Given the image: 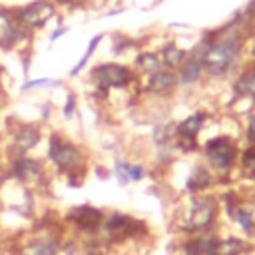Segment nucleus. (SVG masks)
Here are the masks:
<instances>
[{
    "mask_svg": "<svg viewBox=\"0 0 255 255\" xmlns=\"http://www.w3.org/2000/svg\"><path fill=\"white\" fill-rule=\"evenodd\" d=\"M14 18L32 34L44 30L56 16H58V4L54 0H30L26 4L10 6Z\"/></svg>",
    "mask_w": 255,
    "mask_h": 255,
    "instance_id": "nucleus-10",
    "label": "nucleus"
},
{
    "mask_svg": "<svg viewBox=\"0 0 255 255\" xmlns=\"http://www.w3.org/2000/svg\"><path fill=\"white\" fill-rule=\"evenodd\" d=\"M60 255H80V243L76 239H64Z\"/></svg>",
    "mask_w": 255,
    "mask_h": 255,
    "instance_id": "nucleus-31",
    "label": "nucleus"
},
{
    "mask_svg": "<svg viewBox=\"0 0 255 255\" xmlns=\"http://www.w3.org/2000/svg\"><path fill=\"white\" fill-rule=\"evenodd\" d=\"M34 34L26 30L12 14V8L0 6V50L4 52H16L26 50L30 46Z\"/></svg>",
    "mask_w": 255,
    "mask_h": 255,
    "instance_id": "nucleus-12",
    "label": "nucleus"
},
{
    "mask_svg": "<svg viewBox=\"0 0 255 255\" xmlns=\"http://www.w3.org/2000/svg\"><path fill=\"white\" fill-rule=\"evenodd\" d=\"M247 253H251V241L241 235L227 233V235H217L207 255H247Z\"/></svg>",
    "mask_w": 255,
    "mask_h": 255,
    "instance_id": "nucleus-17",
    "label": "nucleus"
},
{
    "mask_svg": "<svg viewBox=\"0 0 255 255\" xmlns=\"http://www.w3.org/2000/svg\"><path fill=\"white\" fill-rule=\"evenodd\" d=\"M217 231L209 233H197V235H185V239L179 245V255H207L213 241L217 239Z\"/></svg>",
    "mask_w": 255,
    "mask_h": 255,
    "instance_id": "nucleus-19",
    "label": "nucleus"
},
{
    "mask_svg": "<svg viewBox=\"0 0 255 255\" xmlns=\"http://www.w3.org/2000/svg\"><path fill=\"white\" fill-rule=\"evenodd\" d=\"M6 98V88H4V72H2V68H0V100H4Z\"/></svg>",
    "mask_w": 255,
    "mask_h": 255,
    "instance_id": "nucleus-36",
    "label": "nucleus"
},
{
    "mask_svg": "<svg viewBox=\"0 0 255 255\" xmlns=\"http://www.w3.org/2000/svg\"><path fill=\"white\" fill-rule=\"evenodd\" d=\"M241 153V141L239 135H233L229 131H221L217 135H209L203 141H199V155L201 161L217 175V185L227 183V177L237 169Z\"/></svg>",
    "mask_w": 255,
    "mask_h": 255,
    "instance_id": "nucleus-3",
    "label": "nucleus"
},
{
    "mask_svg": "<svg viewBox=\"0 0 255 255\" xmlns=\"http://www.w3.org/2000/svg\"><path fill=\"white\" fill-rule=\"evenodd\" d=\"M104 38H106V34H104V32H98V34H94V36L90 38V42H88V46H86L84 54L80 56V60L76 62V66L68 72V76H70V78H78V76L88 68L90 60H92V58H94V54L98 52V48H100V44L104 42Z\"/></svg>",
    "mask_w": 255,
    "mask_h": 255,
    "instance_id": "nucleus-22",
    "label": "nucleus"
},
{
    "mask_svg": "<svg viewBox=\"0 0 255 255\" xmlns=\"http://www.w3.org/2000/svg\"><path fill=\"white\" fill-rule=\"evenodd\" d=\"M52 114H54V108H52V104L50 102H46V104H42L40 106V124H50V120H52Z\"/></svg>",
    "mask_w": 255,
    "mask_h": 255,
    "instance_id": "nucleus-32",
    "label": "nucleus"
},
{
    "mask_svg": "<svg viewBox=\"0 0 255 255\" xmlns=\"http://www.w3.org/2000/svg\"><path fill=\"white\" fill-rule=\"evenodd\" d=\"M145 235H149L147 223L126 211H108L98 231L102 245H124L128 241H139Z\"/></svg>",
    "mask_w": 255,
    "mask_h": 255,
    "instance_id": "nucleus-5",
    "label": "nucleus"
},
{
    "mask_svg": "<svg viewBox=\"0 0 255 255\" xmlns=\"http://www.w3.org/2000/svg\"><path fill=\"white\" fill-rule=\"evenodd\" d=\"M120 12H124V6H122V8H114V10L106 12V16H116V14H120Z\"/></svg>",
    "mask_w": 255,
    "mask_h": 255,
    "instance_id": "nucleus-37",
    "label": "nucleus"
},
{
    "mask_svg": "<svg viewBox=\"0 0 255 255\" xmlns=\"http://www.w3.org/2000/svg\"><path fill=\"white\" fill-rule=\"evenodd\" d=\"M221 215V201L219 195L213 191L185 195L181 203H177L173 221L179 233L197 235L217 231Z\"/></svg>",
    "mask_w": 255,
    "mask_h": 255,
    "instance_id": "nucleus-1",
    "label": "nucleus"
},
{
    "mask_svg": "<svg viewBox=\"0 0 255 255\" xmlns=\"http://www.w3.org/2000/svg\"><path fill=\"white\" fill-rule=\"evenodd\" d=\"M149 169L145 167V163L141 161H129V167H128V175H129V181L131 183H139L147 177Z\"/></svg>",
    "mask_w": 255,
    "mask_h": 255,
    "instance_id": "nucleus-28",
    "label": "nucleus"
},
{
    "mask_svg": "<svg viewBox=\"0 0 255 255\" xmlns=\"http://www.w3.org/2000/svg\"><path fill=\"white\" fill-rule=\"evenodd\" d=\"M88 78H90L94 96L102 100H106L112 90H128L141 82L133 66L126 62H114V60L94 64L88 72Z\"/></svg>",
    "mask_w": 255,
    "mask_h": 255,
    "instance_id": "nucleus-4",
    "label": "nucleus"
},
{
    "mask_svg": "<svg viewBox=\"0 0 255 255\" xmlns=\"http://www.w3.org/2000/svg\"><path fill=\"white\" fill-rule=\"evenodd\" d=\"M56 4L58 2H64V4H68V6H74V8H78V6H84L86 2H90V0H54Z\"/></svg>",
    "mask_w": 255,
    "mask_h": 255,
    "instance_id": "nucleus-35",
    "label": "nucleus"
},
{
    "mask_svg": "<svg viewBox=\"0 0 255 255\" xmlns=\"http://www.w3.org/2000/svg\"><path fill=\"white\" fill-rule=\"evenodd\" d=\"M68 30H70V28H68L66 24H60L58 28H54V30L50 32V36H48V42H50V44H54V42H56V40H60L64 34H68Z\"/></svg>",
    "mask_w": 255,
    "mask_h": 255,
    "instance_id": "nucleus-33",
    "label": "nucleus"
},
{
    "mask_svg": "<svg viewBox=\"0 0 255 255\" xmlns=\"http://www.w3.org/2000/svg\"><path fill=\"white\" fill-rule=\"evenodd\" d=\"M231 100H247L255 104V58L245 60L231 80Z\"/></svg>",
    "mask_w": 255,
    "mask_h": 255,
    "instance_id": "nucleus-15",
    "label": "nucleus"
},
{
    "mask_svg": "<svg viewBox=\"0 0 255 255\" xmlns=\"http://www.w3.org/2000/svg\"><path fill=\"white\" fill-rule=\"evenodd\" d=\"M46 165L50 167V173L66 177L76 171L88 173L90 159L86 149L66 133L52 129L46 139V155H44Z\"/></svg>",
    "mask_w": 255,
    "mask_h": 255,
    "instance_id": "nucleus-2",
    "label": "nucleus"
},
{
    "mask_svg": "<svg viewBox=\"0 0 255 255\" xmlns=\"http://www.w3.org/2000/svg\"><path fill=\"white\" fill-rule=\"evenodd\" d=\"M86 175H88V173H84V171H76V173H70V175H66V177H64V181L68 183V187L80 189V187L84 185V181H86Z\"/></svg>",
    "mask_w": 255,
    "mask_h": 255,
    "instance_id": "nucleus-30",
    "label": "nucleus"
},
{
    "mask_svg": "<svg viewBox=\"0 0 255 255\" xmlns=\"http://www.w3.org/2000/svg\"><path fill=\"white\" fill-rule=\"evenodd\" d=\"M187 54H189V50L181 48L175 40H167V42H163V44H161V48H159L161 66H163V68H167V70H173V72H177V68L185 62Z\"/></svg>",
    "mask_w": 255,
    "mask_h": 255,
    "instance_id": "nucleus-20",
    "label": "nucleus"
},
{
    "mask_svg": "<svg viewBox=\"0 0 255 255\" xmlns=\"http://www.w3.org/2000/svg\"><path fill=\"white\" fill-rule=\"evenodd\" d=\"M106 211L92 205V203H82V205H74L68 209V213L64 215V223L76 231L80 237H92L98 235L102 223H104Z\"/></svg>",
    "mask_w": 255,
    "mask_h": 255,
    "instance_id": "nucleus-11",
    "label": "nucleus"
},
{
    "mask_svg": "<svg viewBox=\"0 0 255 255\" xmlns=\"http://www.w3.org/2000/svg\"><path fill=\"white\" fill-rule=\"evenodd\" d=\"M219 201L227 221L241 231V237L249 241L255 239V201L243 197L235 189H229L219 195Z\"/></svg>",
    "mask_w": 255,
    "mask_h": 255,
    "instance_id": "nucleus-8",
    "label": "nucleus"
},
{
    "mask_svg": "<svg viewBox=\"0 0 255 255\" xmlns=\"http://www.w3.org/2000/svg\"><path fill=\"white\" fill-rule=\"evenodd\" d=\"M133 70L139 74V78L143 76H149L153 72H157L161 66V58H159V52H153V50H139L135 56H133Z\"/></svg>",
    "mask_w": 255,
    "mask_h": 255,
    "instance_id": "nucleus-21",
    "label": "nucleus"
},
{
    "mask_svg": "<svg viewBox=\"0 0 255 255\" xmlns=\"http://www.w3.org/2000/svg\"><path fill=\"white\" fill-rule=\"evenodd\" d=\"M239 12V16H241V20L251 28V30H255V0H249L241 10H237Z\"/></svg>",
    "mask_w": 255,
    "mask_h": 255,
    "instance_id": "nucleus-29",
    "label": "nucleus"
},
{
    "mask_svg": "<svg viewBox=\"0 0 255 255\" xmlns=\"http://www.w3.org/2000/svg\"><path fill=\"white\" fill-rule=\"evenodd\" d=\"M177 88H179L177 72L167 70V68H159L157 72L141 78V90L145 92V96H149L153 100H165V98L173 96L177 92Z\"/></svg>",
    "mask_w": 255,
    "mask_h": 255,
    "instance_id": "nucleus-13",
    "label": "nucleus"
},
{
    "mask_svg": "<svg viewBox=\"0 0 255 255\" xmlns=\"http://www.w3.org/2000/svg\"><path fill=\"white\" fill-rule=\"evenodd\" d=\"M64 237L60 225H42L14 239L10 255H60Z\"/></svg>",
    "mask_w": 255,
    "mask_h": 255,
    "instance_id": "nucleus-6",
    "label": "nucleus"
},
{
    "mask_svg": "<svg viewBox=\"0 0 255 255\" xmlns=\"http://www.w3.org/2000/svg\"><path fill=\"white\" fill-rule=\"evenodd\" d=\"M60 114H62L64 122H72L78 116V96H76V92H68L66 94V100H64V104L60 108Z\"/></svg>",
    "mask_w": 255,
    "mask_h": 255,
    "instance_id": "nucleus-27",
    "label": "nucleus"
},
{
    "mask_svg": "<svg viewBox=\"0 0 255 255\" xmlns=\"http://www.w3.org/2000/svg\"><path fill=\"white\" fill-rule=\"evenodd\" d=\"M128 167H129V161L126 157H116L114 159V165H112V173L118 181L120 187H128L131 181H129V175H128Z\"/></svg>",
    "mask_w": 255,
    "mask_h": 255,
    "instance_id": "nucleus-26",
    "label": "nucleus"
},
{
    "mask_svg": "<svg viewBox=\"0 0 255 255\" xmlns=\"http://www.w3.org/2000/svg\"><path fill=\"white\" fill-rule=\"evenodd\" d=\"M8 183V171H6V159L0 157V191L4 189V185Z\"/></svg>",
    "mask_w": 255,
    "mask_h": 255,
    "instance_id": "nucleus-34",
    "label": "nucleus"
},
{
    "mask_svg": "<svg viewBox=\"0 0 255 255\" xmlns=\"http://www.w3.org/2000/svg\"><path fill=\"white\" fill-rule=\"evenodd\" d=\"M52 86H62V80L50 78V76H42V78L26 80V82L20 86V92L26 94V92H34V90H38V88H52Z\"/></svg>",
    "mask_w": 255,
    "mask_h": 255,
    "instance_id": "nucleus-25",
    "label": "nucleus"
},
{
    "mask_svg": "<svg viewBox=\"0 0 255 255\" xmlns=\"http://www.w3.org/2000/svg\"><path fill=\"white\" fill-rule=\"evenodd\" d=\"M237 171L243 179L255 181V145H241Z\"/></svg>",
    "mask_w": 255,
    "mask_h": 255,
    "instance_id": "nucleus-23",
    "label": "nucleus"
},
{
    "mask_svg": "<svg viewBox=\"0 0 255 255\" xmlns=\"http://www.w3.org/2000/svg\"><path fill=\"white\" fill-rule=\"evenodd\" d=\"M239 139L243 141V145H255V110H251L243 116Z\"/></svg>",
    "mask_w": 255,
    "mask_h": 255,
    "instance_id": "nucleus-24",
    "label": "nucleus"
},
{
    "mask_svg": "<svg viewBox=\"0 0 255 255\" xmlns=\"http://www.w3.org/2000/svg\"><path fill=\"white\" fill-rule=\"evenodd\" d=\"M42 139H44V124H40V122L14 124L8 133V145L4 151V159L34 153V149L42 143Z\"/></svg>",
    "mask_w": 255,
    "mask_h": 255,
    "instance_id": "nucleus-9",
    "label": "nucleus"
},
{
    "mask_svg": "<svg viewBox=\"0 0 255 255\" xmlns=\"http://www.w3.org/2000/svg\"><path fill=\"white\" fill-rule=\"evenodd\" d=\"M215 185H217V175L199 159V161H193L187 167L183 183H181V189H183L185 195H193V193L211 191Z\"/></svg>",
    "mask_w": 255,
    "mask_h": 255,
    "instance_id": "nucleus-14",
    "label": "nucleus"
},
{
    "mask_svg": "<svg viewBox=\"0 0 255 255\" xmlns=\"http://www.w3.org/2000/svg\"><path fill=\"white\" fill-rule=\"evenodd\" d=\"M205 78V70H203V54L191 46L189 54L185 58V62L177 68V82L179 88H195L197 84H201Z\"/></svg>",
    "mask_w": 255,
    "mask_h": 255,
    "instance_id": "nucleus-16",
    "label": "nucleus"
},
{
    "mask_svg": "<svg viewBox=\"0 0 255 255\" xmlns=\"http://www.w3.org/2000/svg\"><path fill=\"white\" fill-rule=\"evenodd\" d=\"M6 171H8V181L18 185H28L32 189L50 185V175H52L50 167L46 165L44 157L32 153L6 159Z\"/></svg>",
    "mask_w": 255,
    "mask_h": 255,
    "instance_id": "nucleus-7",
    "label": "nucleus"
},
{
    "mask_svg": "<svg viewBox=\"0 0 255 255\" xmlns=\"http://www.w3.org/2000/svg\"><path fill=\"white\" fill-rule=\"evenodd\" d=\"M207 120H209V114L205 110L197 108L191 114H187L185 118H181L179 122H175V135L177 137H193V139H199V133L205 129Z\"/></svg>",
    "mask_w": 255,
    "mask_h": 255,
    "instance_id": "nucleus-18",
    "label": "nucleus"
},
{
    "mask_svg": "<svg viewBox=\"0 0 255 255\" xmlns=\"http://www.w3.org/2000/svg\"><path fill=\"white\" fill-rule=\"evenodd\" d=\"M251 38H253V40H255V30H253V34H251Z\"/></svg>",
    "mask_w": 255,
    "mask_h": 255,
    "instance_id": "nucleus-38",
    "label": "nucleus"
}]
</instances>
